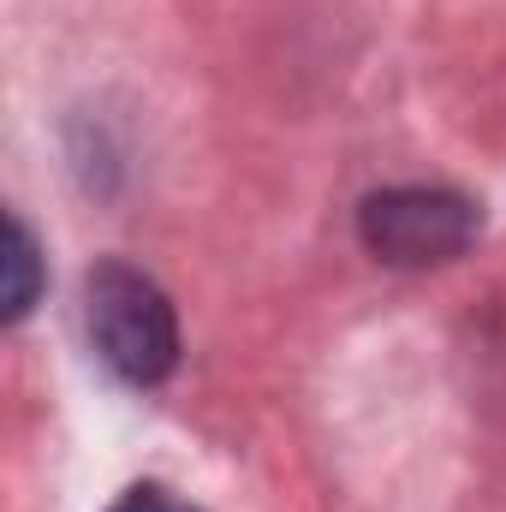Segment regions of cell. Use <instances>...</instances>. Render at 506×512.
Instances as JSON below:
<instances>
[{
  "label": "cell",
  "mask_w": 506,
  "mask_h": 512,
  "mask_svg": "<svg viewBox=\"0 0 506 512\" xmlns=\"http://www.w3.org/2000/svg\"><path fill=\"white\" fill-rule=\"evenodd\" d=\"M84 316L102 364L131 387H155L179 364V316L173 298L131 262H102L84 280Z\"/></svg>",
  "instance_id": "1"
},
{
  "label": "cell",
  "mask_w": 506,
  "mask_h": 512,
  "mask_svg": "<svg viewBox=\"0 0 506 512\" xmlns=\"http://www.w3.org/2000/svg\"><path fill=\"white\" fill-rule=\"evenodd\" d=\"M358 239L387 268H435L471 251L477 203L447 185H387L358 209Z\"/></svg>",
  "instance_id": "2"
},
{
  "label": "cell",
  "mask_w": 506,
  "mask_h": 512,
  "mask_svg": "<svg viewBox=\"0 0 506 512\" xmlns=\"http://www.w3.org/2000/svg\"><path fill=\"white\" fill-rule=\"evenodd\" d=\"M36 292H42V245L18 215H6V322H24Z\"/></svg>",
  "instance_id": "3"
},
{
  "label": "cell",
  "mask_w": 506,
  "mask_h": 512,
  "mask_svg": "<svg viewBox=\"0 0 506 512\" xmlns=\"http://www.w3.org/2000/svg\"><path fill=\"white\" fill-rule=\"evenodd\" d=\"M108 512H203V507L179 501L173 489H155V483H143V489H126V495H120Z\"/></svg>",
  "instance_id": "4"
}]
</instances>
